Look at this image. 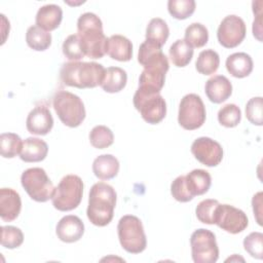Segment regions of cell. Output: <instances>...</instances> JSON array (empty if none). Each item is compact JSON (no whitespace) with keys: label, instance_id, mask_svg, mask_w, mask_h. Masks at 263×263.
Here are the masks:
<instances>
[{"label":"cell","instance_id":"cell-1","mask_svg":"<svg viewBox=\"0 0 263 263\" xmlns=\"http://www.w3.org/2000/svg\"><path fill=\"white\" fill-rule=\"evenodd\" d=\"M77 31L86 57L96 60L102 59L106 54L108 38L103 32L102 21L97 14L82 13L77 21Z\"/></svg>","mask_w":263,"mask_h":263},{"label":"cell","instance_id":"cell-2","mask_svg":"<svg viewBox=\"0 0 263 263\" xmlns=\"http://www.w3.org/2000/svg\"><path fill=\"white\" fill-rule=\"evenodd\" d=\"M116 198L117 194L111 185L105 182L93 184L89 191L86 210L88 220L99 227L108 225L114 216Z\"/></svg>","mask_w":263,"mask_h":263},{"label":"cell","instance_id":"cell-3","mask_svg":"<svg viewBox=\"0 0 263 263\" xmlns=\"http://www.w3.org/2000/svg\"><path fill=\"white\" fill-rule=\"evenodd\" d=\"M103 65L96 62H68L60 71L65 85L77 88H93L100 85L105 75Z\"/></svg>","mask_w":263,"mask_h":263},{"label":"cell","instance_id":"cell-4","mask_svg":"<svg viewBox=\"0 0 263 263\" xmlns=\"http://www.w3.org/2000/svg\"><path fill=\"white\" fill-rule=\"evenodd\" d=\"M52 105L60 120L69 127L79 126L85 118V108L82 100L68 90L55 92Z\"/></svg>","mask_w":263,"mask_h":263},{"label":"cell","instance_id":"cell-5","mask_svg":"<svg viewBox=\"0 0 263 263\" xmlns=\"http://www.w3.org/2000/svg\"><path fill=\"white\" fill-rule=\"evenodd\" d=\"M83 182L77 175H67L54 188L51 201L54 209L69 212L76 209L82 199Z\"/></svg>","mask_w":263,"mask_h":263},{"label":"cell","instance_id":"cell-6","mask_svg":"<svg viewBox=\"0 0 263 263\" xmlns=\"http://www.w3.org/2000/svg\"><path fill=\"white\" fill-rule=\"evenodd\" d=\"M118 239L121 247L130 254H140L147 247V238L142 221L133 215L120 218L117 225Z\"/></svg>","mask_w":263,"mask_h":263},{"label":"cell","instance_id":"cell-7","mask_svg":"<svg viewBox=\"0 0 263 263\" xmlns=\"http://www.w3.org/2000/svg\"><path fill=\"white\" fill-rule=\"evenodd\" d=\"M133 102L142 118L150 124H157L165 117L166 103L160 92L138 87Z\"/></svg>","mask_w":263,"mask_h":263},{"label":"cell","instance_id":"cell-8","mask_svg":"<svg viewBox=\"0 0 263 263\" xmlns=\"http://www.w3.org/2000/svg\"><path fill=\"white\" fill-rule=\"evenodd\" d=\"M21 183L28 195L37 202H45L52 197L53 184L41 167H31L23 172Z\"/></svg>","mask_w":263,"mask_h":263},{"label":"cell","instance_id":"cell-9","mask_svg":"<svg viewBox=\"0 0 263 263\" xmlns=\"http://www.w3.org/2000/svg\"><path fill=\"white\" fill-rule=\"evenodd\" d=\"M206 112L204 104L196 93L184 96L179 105L178 122L187 130H194L202 126L205 121Z\"/></svg>","mask_w":263,"mask_h":263},{"label":"cell","instance_id":"cell-10","mask_svg":"<svg viewBox=\"0 0 263 263\" xmlns=\"http://www.w3.org/2000/svg\"><path fill=\"white\" fill-rule=\"evenodd\" d=\"M190 246L195 263H215L219 258L216 236L211 230L196 229L190 236Z\"/></svg>","mask_w":263,"mask_h":263},{"label":"cell","instance_id":"cell-11","mask_svg":"<svg viewBox=\"0 0 263 263\" xmlns=\"http://www.w3.org/2000/svg\"><path fill=\"white\" fill-rule=\"evenodd\" d=\"M247 28L243 20L235 14L225 16L219 25L217 38L225 48H234L245 39Z\"/></svg>","mask_w":263,"mask_h":263},{"label":"cell","instance_id":"cell-12","mask_svg":"<svg viewBox=\"0 0 263 263\" xmlns=\"http://www.w3.org/2000/svg\"><path fill=\"white\" fill-rule=\"evenodd\" d=\"M215 224L228 233L236 234L248 227L249 220L240 209L230 204L219 203L216 210Z\"/></svg>","mask_w":263,"mask_h":263},{"label":"cell","instance_id":"cell-13","mask_svg":"<svg viewBox=\"0 0 263 263\" xmlns=\"http://www.w3.org/2000/svg\"><path fill=\"white\" fill-rule=\"evenodd\" d=\"M191 153L203 165L217 166L223 159V148L209 137H200L191 145Z\"/></svg>","mask_w":263,"mask_h":263},{"label":"cell","instance_id":"cell-14","mask_svg":"<svg viewBox=\"0 0 263 263\" xmlns=\"http://www.w3.org/2000/svg\"><path fill=\"white\" fill-rule=\"evenodd\" d=\"M26 126L32 135H47L53 126V118L48 108L45 106H36L31 110L26 120Z\"/></svg>","mask_w":263,"mask_h":263},{"label":"cell","instance_id":"cell-15","mask_svg":"<svg viewBox=\"0 0 263 263\" xmlns=\"http://www.w3.org/2000/svg\"><path fill=\"white\" fill-rule=\"evenodd\" d=\"M55 233L58 238L64 242H75L82 237L84 233V224L79 217L68 215L58 222Z\"/></svg>","mask_w":263,"mask_h":263},{"label":"cell","instance_id":"cell-16","mask_svg":"<svg viewBox=\"0 0 263 263\" xmlns=\"http://www.w3.org/2000/svg\"><path fill=\"white\" fill-rule=\"evenodd\" d=\"M22 210L20 194L11 188L0 189V217L5 222L15 220Z\"/></svg>","mask_w":263,"mask_h":263},{"label":"cell","instance_id":"cell-17","mask_svg":"<svg viewBox=\"0 0 263 263\" xmlns=\"http://www.w3.org/2000/svg\"><path fill=\"white\" fill-rule=\"evenodd\" d=\"M204 91L212 103L221 104L231 96L232 84L227 77L215 75L205 82Z\"/></svg>","mask_w":263,"mask_h":263},{"label":"cell","instance_id":"cell-18","mask_svg":"<svg viewBox=\"0 0 263 263\" xmlns=\"http://www.w3.org/2000/svg\"><path fill=\"white\" fill-rule=\"evenodd\" d=\"M63 20V10L57 4H46L41 6L36 14V26L50 32L55 30Z\"/></svg>","mask_w":263,"mask_h":263},{"label":"cell","instance_id":"cell-19","mask_svg":"<svg viewBox=\"0 0 263 263\" xmlns=\"http://www.w3.org/2000/svg\"><path fill=\"white\" fill-rule=\"evenodd\" d=\"M106 53L113 60L128 62L133 58L132 41L122 35H112L108 38Z\"/></svg>","mask_w":263,"mask_h":263},{"label":"cell","instance_id":"cell-20","mask_svg":"<svg viewBox=\"0 0 263 263\" xmlns=\"http://www.w3.org/2000/svg\"><path fill=\"white\" fill-rule=\"evenodd\" d=\"M47 153L48 146L43 140L30 137L23 142L20 158L25 162H38L45 159Z\"/></svg>","mask_w":263,"mask_h":263},{"label":"cell","instance_id":"cell-21","mask_svg":"<svg viewBox=\"0 0 263 263\" xmlns=\"http://www.w3.org/2000/svg\"><path fill=\"white\" fill-rule=\"evenodd\" d=\"M226 69L235 78H245L253 71V60L246 52H235L226 59Z\"/></svg>","mask_w":263,"mask_h":263},{"label":"cell","instance_id":"cell-22","mask_svg":"<svg viewBox=\"0 0 263 263\" xmlns=\"http://www.w3.org/2000/svg\"><path fill=\"white\" fill-rule=\"evenodd\" d=\"M185 183L191 196L202 195L206 193L212 184V178L209 172L196 168L185 176Z\"/></svg>","mask_w":263,"mask_h":263},{"label":"cell","instance_id":"cell-23","mask_svg":"<svg viewBox=\"0 0 263 263\" xmlns=\"http://www.w3.org/2000/svg\"><path fill=\"white\" fill-rule=\"evenodd\" d=\"M92 172L100 180H110L119 172V161L111 154L99 155L92 162Z\"/></svg>","mask_w":263,"mask_h":263},{"label":"cell","instance_id":"cell-24","mask_svg":"<svg viewBox=\"0 0 263 263\" xmlns=\"http://www.w3.org/2000/svg\"><path fill=\"white\" fill-rule=\"evenodd\" d=\"M127 82L126 72L119 67H109L105 70V75L100 86L104 91L115 93L122 90Z\"/></svg>","mask_w":263,"mask_h":263},{"label":"cell","instance_id":"cell-25","mask_svg":"<svg viewBox=\"0 0 263 263\" xmlns=\"http://www.w3.org/2000/svg\"><path fill=\"white\" fill-rule=\"evenodd\" d=\"M170 59L172 63L179 68L186 67L193 58V48L184 40H176L168 50Z\"/></svg>","mask_w":263,"mask_h":263},{"label":"cell","instance_id":"cell-26","mask_svg":"<svg viewBox=\"0 0 263 263\" xmlns=\"http://www.w3.org/2000/svg\"><path fill=\"white\" fill-rule=\"evenodd\" d=\"M26 42L34 50H46L51 44V34L38 26H31L26 33Z\"/></svg>","mask_w":263,"mask_h":263},{"label":"cell","instance_id":"cell-27","mask_svg":"<svg viewBox=\"0 0 263 263\" xmlns=\"http://www.w3.org/2000/svg\"><path fill=\"white\" fill-rule=\"evenodd\" d=\"M170 35V29L166 23L160 17L152 18L146 29V40L151 41L162 47Z\"/></svg>","mask_w":263,"mask_h":263},{"label":"cell","instance_id":"cell-28","mask_svg":"<svg viewBox=\"0 0 263 263\" xmlns=\"http://www.w3.org/2000/svg\"><path fill=\"white\" fill-rule=\"evenodd\" d=\"M220 65V57L217 51L213 49L202 50L196 60L195 68L198 73L202 75L214 74Z\"/></svg>","mask_w":263,"mask_h":263},{"label":"cell","instance_id":"cell-29","mask_svg":"<svg viewBox=\"0 0 263 263\" xmlns=\"http://www.w3.org/2000/svg\"><path fill=\"white\" fill-rule=\"evenodd\" d=\"M23 141L14 133H3L0 136V152L4 158H13L21 153Z\"/></svg>","mask_w":263,"mask_h":263},{"label":"cell","instance_id":"cell-30","mask_svg":"<svg viewBox=\"0 0 263 263\" xmlns=\"http://www.w3.org/2000/svg\"><path fill=\"white\" fill-rule=\"evenodd\" d=\"M192 48L202 47L209 41V31L205 26L200 23H192L185 30L184 39Z\"/></svg>","mask_w":263,"mask_h":263},{"label":"cell","instance_id":"cell-31","mask_svg":"<svg viewBox=\"0 0 263 263\" xmlns=\"http://www.w3.org/2000/svg\"><path fill=\"white\" fill-rule=\"evenodd\" d=\"M88 138L91 146L97 149L108 148L114 142V135L106 125H96L92 127Z\"/></svg>","mask_w":263,"mask_h":263},{"label":"cell","instance_id":"cell-32","mask_svg":"<svg viewBox=\"0 0 263 263\" xmlns=\"http://www.w3.org/2000/svg\"><path fill=\"white\" fill-rule=\"evenodd\" d=\"M195 1L193 0H170L167 10L177 20H186L195 11Z\"/></svg>","mask_w":263,"mask_h":263},{"label":"cell","instance_id":"cell-33","mask_svg":"<svg viewBox=\"0 0 263 263\" xmlns=\"http://www.w3.org/2000/svg\"><path fill=\"white\" fill-rule=\"evenodd\" d=\"M241 119V111L235 104H227L218 112V121L225 127H235Z\"/></svg>","mask_w":263,"mask_h":263},{"label":"cell","instance_id":"cell-34","mask_svg":"<svg viewBox=\"0 0 263 263\" xmlns=\"http://www.w3.org/2000/svg\"><path fill=\"white\" fill-rule=\"evenodd\" d=\"M62 49H63L64 55L72 62H77L85 55L83 52V49H82V45H81L79 36L77 34L69 35L64 40Z\"/></svg>","mask_w":263,"mask_h":263},{"label":"cell","instance_id":"cell-35","mask_svg":"<svg viewBox=\"0 0 263 263\" xmlns=\"http://www.w3.org/2000/svg\"><path fill=\"white\" fill-rule=\"evenodd\" d=\"M24 241V234L22 230L15 226H2L1 227V246L5 249L18 248Z\"/></svg>","mask_w":263,"mask_h":263},{"label":"cell","instance_id":"cell-36","mask_svg":"<svg viewBox=\"0 0 263 263\" xmlns=\"http://www.w3.org/2000/svg\"><path fill=\"white\" fill-rule=\"evenodd\" d=\"M218 205L219 201L217 199H204L200 201L195 209L197 219L204 224H215V216Z\"/></svg>","mask_w":263,"mask_h":263},{"label":"cell","instance_id":"cell-37","mask_svg":"<svg viewBox=\"0 0 263 263\" xmlns=\"http://www.w3.org/2000/svg\"><path fill=\"white\" fill-rule=\"evenodd\" d=\"M243 248L253 258L261 260L263 258V234L252 232L243 239Z\"/></svg>","mask_w":263,"mask_h":263},{"label":"cell","instance_id":"cell-38","mask_svg":"<svg viewBox=\"0 0 263 263\" xmlns=\"http://www.w3.org/2000/svg\"><path fill=\"white\" fill-rule=\"evenodd\" d=\"M262 107H263V101H262L261 97L252 98L247 103L246 116L252 124L259 125V126L262 125V123H263Z\"/></svg>","mask_w":263,"mask_h":263},{"label":"cell","instance_id":"cell-39","mask_svg":"<svg viewBox=\"0 0 263 263\" xmlns=\"http://www.w3.org/2000/svg\"><path fill=\"white\" fill-rule=\"evenodd\" d=\"M171 193L173 197L180 202H188L194 198L190 195L187 189L185 183V176H179L173 181L171 185Z\"/></svg>","mask_w":263,"mask_h":263},{"label":"cell","instance_id":"cell-40","mask_svg":"<svg viewBox=\"0 0 263 263\" xmlns=\"http://www.w3.org/2000/svg\"><path fill=\"white\" fill-rule=\"evenodd\" d=\"M252 205H253V212L256 217V220L258 224L262 225V192H258L253 196L252 199Z\"/></svg>","mask_w":263,"mask_h":263},{"label":"cell","instance_id":"cell-41","mask_svg":"<svg viewBox=\"0 0 263 263\" xmlns=\"http://www.w3.org/2000/svg\"><path fill=\"white\" fill-rule=\"evenodd\" d=\"M262 12L256 14V18L253 22V35L258 39V41H262Z\"/></svg>","mask_w":263,"mask_h":263}]
</instances>
